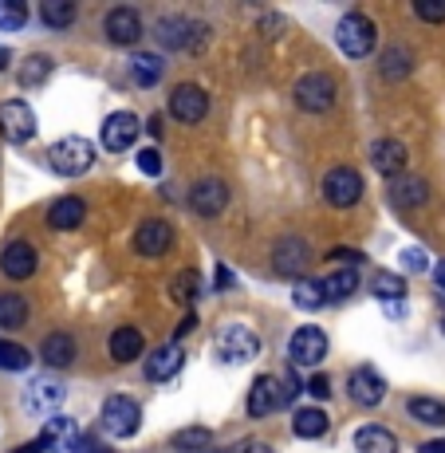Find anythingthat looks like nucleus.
<instances>
[{
    "mask_svg": "<svg viewBox=\"0 0 445 453\" xmlns=\"http://www.w3.org/2000/svg\"><path fill=\"white\" fill-rule=\"evenodd\" d=\"M181 363H186V351H181L178 343H165V347H158V351L146 355V379L150 382L173 379V374L181 371Z\"/></svg>",
    "mask_w": 445,
    "mask_h": 453,
    "instance_id": "412c9836",
    "label": "nucleus"
},
{
    "mask_svg": "<svg viewBox=\"0 0 445 453\" xmlns=\"http://www.w3.org/2000/svg\"><path fill=\"white\" fill-rule=\"evenodd\" d=\"M225 205H229V189H225L221 178H202L189 189V209H194L197 217H217Z\"/></svg>",
    "mask_w": 445,
    "mask_h": 453,
    "instance_id": "ddd939ff",
    "label": "nucleus"
},
{
    "mask_svg": "<svg viewBox=\"0 0 445 453\" xmlns=\"http://www.w3.org/2000/svg\"><path fill=\"white\" fill-rule=\"evenodd\" d=\"M48 162H51V170L64 173V178H80V173H87L95 165V146L80 134H67V138H59V142H51Z\"/></svg>",
    "mask_w": 445,
    "mask_h": 453,
    "instance_id": "f257e3e1",
    "label": "nucleus"
},
{
    "mask_svg": "<svg viewBox=\"0 0 445 453\" xmlns=\"http://www.w3.org/2000/svg\"><path fill=\"white\" fill-rule=\"evenodd\" d=\"M48 75H51V59L48 56H28V59H24V67H20V83L24 87L48 83Z\"/></svg>",
    "mask_w": 445,
    "mask_h": 453,
    "instance_id": "58836bf2",
    "label": "nucleus"
},
{
    "mask_svg": "<svg viewBox=\"0 0 445 453\" xmlns=\"http://www.w3.org/2000/svg\"><path fill=\"white\" fill-rule=\"evenodd\" d=\"M138 426H142V406L130 395H111L107 403H103V430H107L111 438H134Z\"/></svg>",
    "mask_w": 445,
    "mask_h": 453,
    "instance_id": "20e7f679",
    "label": "nucleus"
},
{
    "mask_svg": "<svg viewBox=\"0 0 445 453\" xmlns=\"http://www.w3.org/2000/svg\"><path fill=\"white\" fill-rule=\"evenodd\" d=\"M379 67H382V75H387V80H406L410 67H414V56H410V48H403V43H395V48L382 51Z\"/></svg>",
    "mask_w": 445,
    "mask_h": 453,
    "instance_id": "c756f323",
    "label": "nucleus"
},
{
    "mask_svg": "<svg viewBox=\"0 0 445 453\" xmlns=\"http://www.w3.org/2000/svg\"><path fill=\"white\" fill-rule=\"evenodd\" d=\"M40 20L48 28H67V24H75V4H67V0H43Z\"/></svg>",
    "mask_w": 445,
    "mask_h": 453,
    "instance_id": "f704fd0d",
    "label": "nucleus"
},
{
    "mask_svg": "<svg viewBox=\"0 0 445 453\" xmlns=\"http://www.w3.org/2000/svg\"><path fill=\"white\" fill-rule=\"evenodd\" d=\"M205 111H209V95L202 91V87H194V83L173 87V95H170V115L178 119V123H186V127L202 123Z\"/></svg>",
    "mask_w": 445,
    "mask_h": 453,
    "instance_id": "9d476101",
    "label": "nucleus"
},
{
    "mask_svg": "<svg viewBox=\"0 0 445 453\" xmlns=\"http://www.w3.org/2000/svg\"><path fill=\"white\" fill-rule=\"evenodd\" d=\"M8 64H12V51L0 48V72H8Z\"/></svg>",
    "mask_w": 445,
    "mask_h": 453,
    "instance_id": "4d7b16f0",
    "label": "nucleus"
},
{
    "mask_svg": "<svg viewBox=\"0 0 445 453\" xmlns=\"http://www.w3.org/2000/svg\"><path fill=\"white\" fill-rule=\"evenodd\" d=\"M28 20V8L20 0H0V32H16Z\"/></svg>",
    "mask_w": 445,
    "mask_h": 453,
    "instance_id": "ea45409f",
    "label": "nucleus"
},
{
    "mask_svg": "<svg viewBox=\"0 0 445 453\" xmlns=\"http://www.w3.org/2000/svg\"><path fill=\"white\" fill-rule=\"evenodd\" d=\"M146 130H150V134L158 138V134H162V115H154V119H150V127H146Z\"/></svg>",
    "mask_w": 445,
    "mask_h": 453,
    "instance_id": "5fc2aeb1",
    "label": "nucleus"
},
{
    "mask_svg": "<svg viewBox=\"0 0 445 453\" xmlns=\"http://www.w3.org/2000/svg\"><path fill=\"white\" fill-rule=\"evenodd\" d=\"M398 265H403V273H422L426 268V249H418V245H410V249H403L398 252Z\"/></svg>",
    "mask_w": 445,
    "mask_h": 453,
    "instance_id": "79ce46f5",
    "label": "nucleus"
},
{
    "mask_svg": "<svg viewBox=\"0 0 445 453\" xmlns=\"http://www.w3.org/2000/svg\"><path fill=\"white\" fill-rule=\"evenodd\" d=\"M28 319V300L24 296H0V327H24Z\"/></svg>",
    "mask_w": 445,
    "mask_h": 453,
    "instance_id": "c9c22d12",
    "label": "nucleus"
},
{
    "mask_svg": "<svg viewBox=\"0 0 445 453\" xmlns=\"http://www.w3.org/2000/svg\"><path fill=\"white\" fill-rule=\"evenodd\" d=\"M284 406V387L276 374H260L257 382H252L249 390V414L252 418H268L272 411H280Z\"/></svg>",
    "mask_w": 445,
    "mask_h": 453,
    "instance_id": "4468645a",
    "label": "nucleus"
},
{
    "mask_svg": "<svg viewBox=\"0 0 445 453\" xmlns=\"http://www.w3.org/2000/svg\"><path fill=\"white\" fill-rule=\"evenodd\" d=\"M64 398H67L64 382H56V379H32L28 387H24L20 403H24V411H28V414L56 418V411L64 406Z\"/></svg>",
    "mask_w": 445,
    "mask_h": 453,
    "instance_id": "423d86ee",
    "label": "nucleus"
},
{
    "mask_svg": "<svg viewBox=\"0 0 445 453\" xmlns=\"http://www.w3.org/2000/svg\"><path fill=\"white\" fill-rule=\"evenodd\" d=\"M173 449L178 453H209V441H213V434L205 430V426H189V430H178L173 434Z\"/></svg>",
    "mask_w": 445,
    "mask_h": 453,
    "instance_id": "72a5a7b5",
    "label": "nucleus"
},
{
    "mask_svg": "<svg viewBox=\"0 0 445 453\" xmlns=\"http://www.w3.org/2000/svg\"><path fill=\"white\" fill-rule=\"evenodd\" d=\"M146 339L138 327H115L111 331V359L115 363H134L138 355H142Z\"/></svg>",
    "mask_w": 445,
    "mask_h": 453,
    "instance_id": "b1692460",
    "label": "nucleus"
},
{
    "mask_svg": "<svg viewBox=\"0 0 445 453\" xmlns=\"http://www.w3.org/2000/svg\"><path fill=\"white\" fill-rule=\"evenodd\" d=\"M173 245V229L170 221H162V217H150V221L138 225L134 233V249L142 252V257H165Z\"/></svg>",
    "mask_w": 445,
    "mask_h": 453,
    "instance_id": "dca6fc26",
    "label": "nucleus"
},
{
    "mask_svg": "<svg viewBox=\"0 0 445 453\" xmlns=\"http://www.w3.org/2000/svg\"><path fill=\"white\" fill-rule=\"evenodd\" d=\"M371 162H374V170L382 173V178H403V170H406V146L398 142V138H379V142L371 146Z\"/></svg>",
    "mask_w": 445,
    "mask_h": 453,
    "instance_id": "aec40b11",
    "label": "nucleus"
},
{
    "mask_svg": "<svg viewBox=\"0 0 445 453\" xmlns=\"http://www.w3.org/2000/svg\"><path fill=\"white\" fill-rule=\"evenodd\" d=\"M36 265H40L36 245H28V241H12V245L0 252V268H4L8 280H28L36 273Z\"/></svg>",
    "mask_w": 445,
    "mask_h": 453,
    "instance_id": "a211bd4d",
    "label": "nucleus"
},
{
    "mask_svg": "<svg viewBox=\"0 0 445 453\" xmlns=\"http://www.w3.org/2000/svg\"><path fill=\"white\" fill-rule=\"evenodd\" d=\"M308 395H311V398H319V403H327V398H331V382H327V374H316V379H308Z\"/></svg>",
    "mask_w": 445,
    "mask_h": 453,
    "instance_id": "a18cd8bd",
    "label": "nucleus"
},
{
    "mask_svg": "<svg viewBox=\"0 0 445 453\" xmlns=\"http://www.w3.org/2000/svg\"><path fill=\"white\" fill-rule=\"evenodd\" d=\"M40 441H43V449H51V453H75L80 449V441H83V434H80V426H75L72 418L56 414V418H48Z\"/></svg>",
    "mask_w": 445,
    "mask_h": 453,
    "instance_id": "2eb2a0df",
    "label": "nucleus"
},
{
    "mask_svg": "<svg viewBox=\"0 0 445 453\" xmlns=\"http://www.w3.org/2000/svg\"><path fill=\"white\" fill-rule=\"evenodd\" d=\"M209 453H229V449H209Z\"/></svg>",
    "mask_w": 445,
    "mask_h": 453,
    "instance_id": "bf43d9fd",
    "label": "nucleus"
},
{
    "mask_svg": "<svg viewBox=\"0 0 445 453\" xmlns=\"http://www.w3.org/2000/svg\"><path fill=\"white\" fill-rule=\"evenodd\" d=\"M170 296L189 308V303L202 296V273H197V268H181V273L173 276V284H170Z\"/></svg>",
    "mask_w": 445,
    "mask_h": 453,
    "instance_id": "2f4dec72",
    "label": "nucleus"
},
{
    "mask_svg": "<svg viewBox=\"0 0 445 453\" xmlns=\"http://www.w3.org/2000/svg\"><path fill=\"white\" fill-rule=\"evenodd\" d=\"M433 276H438V288L445 292V260H441V265H438V268H433Z\"/></svg>",
    "mask_w": 445,
    "mask_h": 453,
    "instance_id": "13d9d810",
    "label": "nucleus"
},
{
    "mask_svg": "<svg viewBox=\"0 0 445 453\" xmlns=\"http://www.w3.org/2000/svg\"><path fill=\"white\" fill-rule=\"evenodd\" d=\"M324 284H327V300H347V296L359 288V273H355V268H339Z\"/></svg>",
    "mask_w": 445,
    "mask_h": 453,
    "instance_id": "e433bc0d",
    "label": "nucleus"
},
{
    "mask_svg": "<svg viewBox=\"0 0 445 453\" xmlns=\"http://www.w3.org/2000/svg\"><path fill=\"white\" fill-rule=\"evenodd\" d=\"M426 197H430V186H426L422 178H398L395 186H390V202L398 209H414V205H422Z\"/></svg>",
    "mask_w": 445,
    "mask_h": 453,
    "instance_id": "a878e982",
    "label": "nucleus"
},
{
    "mask_svg": "<svg viewBox=\"0 0 445 453\" xmlns=\"http://www.w3.org/2000/svg\"><path fill=\"white\" fill-rule=\"evenodd\" d=\"M83 221H87V205L80 202V197H59V202L48 209L51 229H80Z\"/></svg>",
    "mask_w": 445,
    "mask_h": 453,
    "instance_id": "393cba45",
    "label": "nucleus"
},
{
    "mask_svg": "<svg viewBox=\"0 0 445 453\" xmlns=\"http://www.w3.org/2000/svg\"><path fill=\"white\" fill-rule=\"evenodd\" d=\"M28 363H32V355L24 351V347L4 343V339H0V371H24Z\"/></svg>",
    "mask_w": 445,
    "mask_h": 453,
    "instance_id": "a19ab883",
    "label": "nucleus"
},
{
    "mask_svg": "<svg viewBox=\"0 0 445 453\" xmlns=\"http://www.w3.org/2000/svg\"><path fill=\"white\" fill-rule=\"evenodd\" d=\"M422 453H445V438H433V441H422Z\"/></svg>",
    "mask_w": 445,
    "mask_h": 453,
    "instance_id": "3c124183",
    "label": "nucleus"
},
{
    "mask_svg": "<svg viewBox=\"0 0 445 453\" xmlns=\"http://www.w3.org/2000/svg\"><path fill=\"white\" fill-rule=\"evenodd\" d=\"M371 292L379 296V300H403V296H406V284H403V276H398V273H374Z\"/></svg>",
    "mask_w": 445,
    "mask_h": 453,
    "instance_id": "4c0bfd02",
    "label": "nucleus"
},
{
    "mask_svg": "<svg viewBox=\"0 0 445 453\" xmlns=\"http://www.w3.org/2000/svg\"><path fill=\"white\" fill-rule=\"evenodd\" d=\"M327 260H339V265H351V268H355V265L363 260V252H359V249H331Z\"/></svg>",
    "mask_w": 445,
    "mask_h": 453,
    "instance_id": "49530a36",
    "label": "nucleus"
},
{
    "mask_svg": "<svg viewBox=\"0 0 445 453\" xmlns=\"http://www.w3.org/2000/svg\"><path fill=\"white\" fill-rule=\"evenodd\" d=\"M347 395L355 398L359 406H379L387 398V379H382L374 367H359L347 379Z\"/></svg>",
    "mask_w": 445,
    "mask_h": 453,
    "instance_id": "f3484780",
    "label": "nucleus"
},
{
    "mask_svg": "<svg viewBox=\"0 0 445 453\" xmlns=\"http://www.w3.org/2000/svg\"><path fill=\"white\" fill-rule=\"evenodd\" d=\"M355 453H398V438L387 426L371 422L363 430H355Z\"/></svg>",
    "mask_w": 445,
    "mask_h": 453,
    "instance_id": "4be33fe9",
    "label": "nucleus"
},
{
    "mask_svg": "<svg viewBox=\"0 0 445 453\" xmlns=\"http://www.w3.org/2000/svg\"><path fill=\"white\" fill-rule=\"evenodd\" d=\"M138 115H130V111H115V115H107V123H103V146H107L111 154H122L130 150V146L138 142Z\"/></svg>",
    "mask_w": 445,
    "mask_h": 453,
    "instance_id": "9b49d317",
    "label": "nucleus"
},
{
    "mask_svg": "<svg viewBox=\"0 0 445 453\" xmlns=\"http://www.w3.org/2000/svg\"><path fill=\"white\" fill-rule=\"evenodd\" d=\"M335 40H339V51H343V56L363 59V56H371V48H374V24L366 20L363 12H347L335 28Z\"/></svg>",
    "mask_w": 445,
    "mask_h": 453,
    "instance_id": "39448f33",
    "label": "nucleus"
},
{
    "mask_svg": "<svg viewBox=\"0 0 445 453\" xmlns=\"http://www.w3.org/2000/svg\"><path fill=\"white\" fill-rule=\"evenodd\" d=\"M138 170H142V173H150V178H154V173H162V154L154 150V146H146V150H138Z\"/></svg>",
    "mask_w": 445,
    "mask_h": 453,
    "instance_id": "c03bdc74",
    "label": "nucleus"
},
{
    "mask_svg": "<svg viewBox=\"0 0 445 453\" xmlns=\"http://www.w3.org/2000/svg\"><path fill=\"white\" fill-rule=\"evenodd\" d=\"M75 453H115V449L103 446V441H95V438H83V441H80V449H75Z\"/></svg>",
    "mask_w": 445,
    "mask_h": 453,
    "instance_id": "8fccbe9b",
    "label": "nucleus"
},
{
    "mask_svg": "<svg viewBox=\"0 0 445 453\" xmlns=\"http://www.w3.org/2000/svg\"><path fill=\"white\" fill-rule=\"evenodd\" d=\"M280 387H284V403H292V398L300 395V379H295V374H284Z\"/></svg>",
    "mask_w": 445,
    "mask_h": 453,
    "instance_id": "09e8293b",
    "label": "nucleus"
},
{
    "mask_svg": "<svg viewBox=\"0 0 445 453\" xmlns=\"http://www.w3.org/2000/svg\"><path fill=\"white\" fill-rule=\"evenodd\" d=\"M40 355H43V363L48 367H72L75 363V335H67V331H51L48 339H43V347H40Z\"/></svg>",
    "mask_w": 445,
    "mask_h": 453,
    "instance_id": "5701e85b",
    "label": "nucleus"
},
{
    "mask_svg": "<svg viewBox=\"0 0 445 453\" xmlns=\"http://www.w3.org/2000/svg\"><path fill=\"white\" fill-rule=\"evenodd\" d=\"M292 430L295 438H324L327 434V411H319V406H303V411H295L292 418Z\"/></svg>",
    "mask_w": 445,
    "mask_h": 453,
    "instance_id": "bb28decb",
    "label": "nucleus"
},
{
    "mask_svg": "<svg viewBox=\"0 0 445 453\" xmlns=\"http://www.w3.org/2000/svg\"><path fill=\"white\" fill-rule=\"evenodd\" d=\"M237 453H272V449H268V446H260V441H249V446H241Z\"/></svg>",
    "mask_w": 445,
    "mask_h": 453,
    "instance_id": "864d4df0",
    "label": "nucleus"
},
{
    "mask_svg": "<svg viewBox=\"0 0 445 453\" xmlns=\"http://www.w3.org/2000/svg\"><path fill=\"white\" fill-rule=\"evenodd\" d=\"M292 95H295V107L300 111H308V115H324V111L335 107L339 87L327 72H308L300 83H295Z\"/></svg>",
    "mask_w": 445,
    "mask_h": 453,
    "instance_id": "7ed1b4c3",
    "label": "nucleus"
},
{
    "mask_svg": "<svg viewBox=\"0 0 445 453\" xmlns=\"http://www.w3.org/2000/svg\"><path fill=\"white\" fill-rule=\"evenodd\" d=\"M103 32H107V40L119 43V48H134V43L142 40V16H138L134 8H111L107 20H103Z\"/></svg>",
    "mask_w": 445,
    "mask_h": 453,
    "instance_id": "f8f14e48",
    "label": "nucleus"
},
{
    "mask_svg": "<svg viewBox=\"0 0 445 453\" xmlns=\"http://www.w3.org/2000/svg\"><path fill=\"white\" fill-rule=\"evenodd\" d=\"M213 280H217V288H221V292L237 288V276H233V268H225V265H217V268H213Z\"/></svg>",
    "mask_w": 445,
    "mask_h": 453,
    "instance_id": "de8ad7c7",
    "label": "nucleus"
},
{
    "mask_svg": "<svg viewBox=\"0 0 445 453\" xmlns=\"http://www.w3.org/2000/svg\"><path fill=\"white\" fill-rule=\"evenodd\" d=\"M130 75H134L138 87H154L162 80V59L150 56V51H138V56L130 59Z\"/></svg>",
    "mask_w": 445,
    "mask_h": 453,
    "instance_id": "473e14b6",
    "label": "nucleus"
},
{
    "mask_svg": "<svg viewBox=\"0 0 445 453\" xmlns=\"http://www.w3.org/2000/svg\"><path fill=\"white\" fill-rule=\"evenodd\" d=\"M406 411H410L414 422H422V426H445V403H438V398L418 395V398L406 403Z\"/></svg>",
    "mask_w": 445,
    "mask_h": 453,
    "instance_id": "7c9ffc66",
    "label": "nucleus"
},
{
    "mask_svg": "<svg viewBox=\"0 0 445 453\" xmlns=\"http://www.w3.org/2000/svg\"><path fill=\"white\" fill-rule=\"evenodd\" d=\"M12 453H43V441H32V446H20V449H12Z\"/></svg>",
    "mask_w": 445,
    "mask_h": 453,
    "instance_id": "6e6d98bb",
    "label": "nucleus"
},
{
    "mask_svg": "<svg viewBox=\"0 0 445 453\" xmlns=\"http://www.w3.org/2000/svg\"><path fill=\"white\" fill-rule=\"evenodd\" d=\"M0 134L16 146H24L32 134H36V115H32V107L24 99L0 103Z\"/></svg>",
    "mask_w": 445,
    "mask_h": 453,
    "instance_id": "0eeeda50",
    "label": "nucleus"
},
{
    "mask_svg": "<svg viewBox=\"0 0 445 453\" xmlns=\"http://www.w3.org/2000/svg\"><path fill=\"white\" fill-rule=\"evenodd\" d=\"M158 36L165 48H189V36H194V24L186 16H165L158 20Z\"/></svg>",
    "mask_w": 445,
    "mask_h": 453,
    "instance_id": "c85d7f7f",
    "label": "nucleus"
},
{
    "mask_svg": "<svg viewBox=\"0 0 445 453\" xmlns=\"http://www.w3.org/2000/svg\"><path fill=\"white\" fill-rule=\"evenodd\" d=\"M308 265H311V252L300 237H284L280 245H276V273L292 276V280H303Z\"/></svg>",
    "mask_w": 445,
    "mask_h": 453,
    "instance_id": "6ab92c4d",
    "label": "nucleus"
},
{
    "mask_svg": "<svg viewBox=\"0 0 445 453\" xmlns=\"http://www.w3.org/2000/svg\"><path fill=\"white\" fill-rule=\"evenodd\" d=\"M387 316L390 319H403V300H387Z\"/></svg>",
    "mask_w": 445,
    "mask_h": 453,
    "instance_id": "603ef678",
    "label": "nucleus"
},
{
    "mask_svg": "<svg viewBox=\"0 0 445 453\" xmlns=\"http://www.w3.org/2000/svg\"><path fill=\"white\" fill-rule=\"evenodd\" d=\"M441 331H445V316H441Z\"/></svg>",
    "mask_w": 445,
    "mask_h": 453,
    "instance_id": "052dcab7",
    "label": "nucleus"
},
{
    "mask_svg": "<svg viewBox=\"0 0 445 453\" xmlns=\"http://www.w3.org/2000/svg\"><path fill=\"white\" fill-rule=\"evenodd\" d=\"M288 359L295 363V367H319V363L327 359V335L319 327H300L292 335V343H288Z\"/></svg>",
    "mask_w": 445,
    "mask_h": 453,
    "instance_id": "1a4fd4ad",
    "label": "nucleus"
},
{
    "mask_svg": "<svg viewBox=\"0 0 445 453\" xmlns=\"http://www.w3.org/2000/svg\"><path fill=\"white\" fill-rule=\"evenodd\" d=\"M324 197H327V205H335V209L355 205L363 197L359 170H351V165H335V170L324 178Z\"/></svg>",
    "mask_w": 445,
    "mask_h": 453,
    "instance_id": "6e6552de",
    "label": "nucleus"
},
{
    "mask_svg": "<svg viewBox=\"0 0 445 453\" xmlns=\"http://www.w3.org/2000/svg\"><path fill=\"white\" fill-rule=\"evenodd\" d=\"M260 355V335L244 324H229L217 331V359L229 363V367H241V363H252Z\"/></svg>",
    "mask_w": 445,
    "mask_h": 453,
    "instance_id": "f03ea898",
    "label": "nucleus"
},
{
    "mask_svg": "<svg viewBox=\"0 0 445 453\" xmlns=\"http://www.w3.org/2000/svg\"><path fill=\"white\" fill-rule=\"evenodd\" d=\"M292 300H295V308H303V311L324 308V303H327V284H324V280H311V276H303V280H295Z\"/></svg>",
    "mask_w": 445,
    "mask_h": 453,
    "instance_id": "cd10ccee",
    "label": "nucleus"
},
{
    "mask_svg": "<svg viewBox=\"0 0 445 453\" xmlns=\"http://www.w3.org/2000/svg\"><path fill=\"white\" fill-rule=\"evenodd\" d=\"M414 12L422 16L426 24H441L445 20V0H418Z\"/></svg>",
    "mask_w": 445,
    "mask_h": 453,
    "instance_id": "37998d69",
    "label": "nucleus"
}]
</instances>
